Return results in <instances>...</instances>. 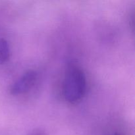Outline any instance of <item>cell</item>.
Instances as JSON below:
<instances>
[{
  "label": "cell",
  "instance_id": "obj_4",
  "mask_svg": "<svg viewBox=\"0 0 135 135\" xmlns=\"http://www.w3.org/2000/svg\"><path fill=\"white\" fill-rule=\"evenodd\" d=\"M27 135H47V133L42 129H35L29 132Z\"/></svg>",
  "mask_w": 135,
  "mask_h": 135
},
{
  "label": "cell",
  "instance_id": "obj_1",
  "mask_svg": "<svg viewBox=\"0 0 135 135\" xmlns=\"http://www.w3.org/2000/svg\"><path fill=\"white\" fill-rule=\"evenodd\" d=\"M86 90V78L83 70L76 65H69L63 80L64 98L69 103L76 104L83 98Z\"/></svg>",
  "mask_w": 135,
  "mask_h": 135
},
{
  "label": "cell",
  "instance_id": "obj_2",
  "mask_svg": "<svg viewBox=\"0 0 135 135\" xmlns=\"http://www.w3.org/2000/svg\"><path fill=\"white\" fill-rule=\"evenodd\" d=\"M38 79V73L34 70L28 71L17 79L11 87L10 92L12 95L22 94L28 92L34 86Z\"/></svg>",
  "mask_w": 135,
  "mask_h": 135
},
{
  "label": "cell",
  "instance_id": "obj_3",
  "mask_svg": "<svg viewBox=\"0 0 135 135\" xmlns=\"http://www.w3.org/2000/svg\"><path fill=\"white\" fill-rule=\"evenodd\" d=\"M10 57V49L7 41L0 38V64L6 63Z\"/></svg>",
  "mask_w": 135,
  "mask_h": 135
},
{
  "label": "cell",
  "instance_id": "obj_5",
  "mask_svg": "<svg viewBox=\"0 0 135 135\" xmlns=\"http://www.w3.org/2000/svg\"><path fill=\"white\" fill-rule=\"evenodd\" d=\"M111 135H123V134H121V133H113V134H112Z\"/></svg>",
  "mask_w": 135,
  "mask_h": 135
}]
</instances>
